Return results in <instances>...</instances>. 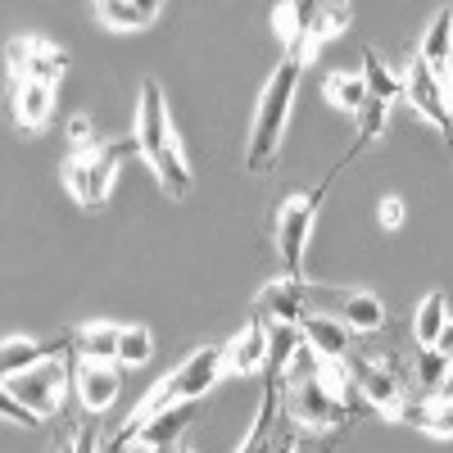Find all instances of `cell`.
Instances as JSON below:
<instances>
[{
    "instance_id": "obj_1",
    "label": "cell",
    "mask_w": 453,
    "mask_h": 453,
    "mask_svg": "<svg viewBox=\"0 0 453 453\" xmlns=\"http://www.w3.org/2000/svg\"><path fill=\"white\" fill-rule=\"evenodd\" d=\"M136 136H141V150L150 168H155L159 186L168 200H186L191 196V168L181 159V145L173 136V123H168V100H164V87L155 78L141 82V109H136Z\"/></svg>"
},
{
    "instance_id": "obj_2",
    "label": "cell",
    "mask_w": 453,
    "mask_h": 453,
    "mask_svg": "<svg viewBox=\"0 0 453 453\" xmlns=\"http://www.w3.org/2000/svg\"><path fill=\"white\" fill-rule=\"evenodd\" d=\"M299 78H304V55H286L277 64V73L268 78V87H263L258 109H254V127H250V145H245V168L250 173H268L277 164L281 132H286V119H290Z\"/></svg>"
},
{
    "instance_id": "obj_3",
    "label": "cell",
    "mask_w": 453,
    "mask_h": 453,
    "mask_svg": "<svg viewBox=\"0 0 453 453\" xmlns=\"http://www.w3.org/2000/svg\"><path fill=\"white\" fill-rule=\"evenodd\" d=\"M222 372H226V345H200L173 376H164V381L145 395V403L127 418V426H145L150 418H159V412H168L177 403H200L222 381Z\"/></svg>"
},
{
    "instance_id": "obj_4",
    "label": "cell",
    "mask_w": 453,
    "mask_h": 453,
    "mask_svg": "<svg viewBox=\"0 0 453 453\" xmlns=\"http://www.w3.org/2000/svg\"><path fill=\"white\" fill-rule=\"evenodd\" d=\"M127 159H145L136 132L119 136V141H100L96 150H87V155H73L68 168H64V186H68L73 200H78L87 213H100L109 191H113V177H119V168Z\"/></svg>"
},
{
    "instance_id": "obj_5",
    "label": "cell",
    "mask_w": 453,
    "mask_h": 453,
    "mask_svg": "<svg viewBox=\"0 0 453 453\" xmlns=\"http://www.w3.org/2000/svg\"><path fill=\"white\" fill-rule=\"evenodd\" d=\"M335 173L340 168L326 173V181L313 196H290L277 209V254H281V277H290V281H304V254H309V241H313V218H318L322 196L331 191Z\"/></svg>"
},
{
    "instance_id": "obj_6",
    "label": "cell",
    "mask_w": 453,
    "mask_h": 453,
    "mask_svg": "<svg viewBox=\"0 0 453 453\" xmlns=\"http://www.w3.org/2000/svg\"><path fill=\"white\" fill-rule=\"evenodd\" d=\"M354 367V386L367 399V408L386 412V418H399L408 390H412V376L403 372V363H363V358H345Z\"/></svg>"
},
{
    "instance_id": "obj_7",
    "label": "cell",
    "mask_w": 453,
    "mask_h": 453,
    "mask_svg": "<svg viewBox=\"0 0 453 453\" xmlns=\"http://www.w3.org/2000/svg\"><path fill=\"white\" fill-rule=\"evenodd\" d=\"M5 390H10L19 403H27L42 422L55 418V412L64 408V395H68V354H64V358H50V363H42V367H32V372H23V376H10Z\"/></svg>"
},
{
    "instance_id": "obj_8",
    "label": "cell",
    "mask_w": 453,
    "mask_h": 453,
    "mask_svg": "<svg viewBox=\"0 0 453 453\" xmlns=\"http://www.w3.org/2000/svg\"><path fill=\"white\" fill-rule=\"evenodd\" d=\"M286 418L299 431H331L335 422H345V403H340L322 376H304V381H286Z\"/></svg>"
},
{
    "instance_id": "obj_9",
    "label": "cell",
    "mask_w": 453,
    "mask_h": 453,
    "mask_svg": "<svg viewBox=\"0 0 453 453\" xmlns=\"http://www.w3.org/2000/svg\"><path fill=\"white\" fill-rule=\"evenodd\" d=\"M403 96H408V104L418 109L426 123H435V127L444 132V141H449V150H453V109H449V96H444V87L435 82V73H431V64H426L422 55L408 64Z\"/></svg>"
},
{
    "instance_id": "obj_10",
    "label": "cell",
    "mask_w": 453,
    "mask_h": 453,
    "mask_svg": "<svg viewBox=\"0 0 453 453\" xmlns=\"http://www.w3.org/2000/svg\"><path fill=\"white\" fill-rule=\"evenodd\" d=\"M10 73L14 82H59L64 68H68V55L59 46H50L46 36H19V42H10Z\"/></svg>"
},
{
    "instance_id": "obj_11",
    "label": "cell",
    "mask_w": 453,
    "mask_h": 453,
    "mask_svg": "<svg viewBox=\"0 0 453 453\" xmlns=\"http://www.w3.org/2000/svg\"><path fill=\"white\" fill-rule=\"evenodd\" d=\"M254 313L263 322H304L309 318V304H304V281H290V277H277L258 290L254 299Z\"/></svg>"
},
{
    "instance_id": "obj_12",
    "label": "cell",
    "mask_w": 453,
    "mask_h": 453,
    "mask_svg": "<svg viewBox=\"0 0 453 453\" xmlns=\"http://www.w3.org/2000/svg\"><path fill=\"white\" fill-rule=\"evenodd\" d=\"M68 354V335L59 340H32V335H10L5 345H0V367H5V381L10 376H23L32 367H42L50 358H64Z\"/></svg>"
},
{
    "instance_id": "obj_13",
    "label": "cell",
    "mask_w": 453,
    "mask_h": 453,
    "mask_svg": "<svg viewBox=\"0 0 453 453\" xmlns=\"http://www.w3.org/2000/svg\"><path fill=\"white\" fill-rule=\"evenodd\" d=\"M263 367H268V322H263L258 313H250L245 331H236L232 345H226V372L254 376Z\"/></svg>"
},
{
    "instance_id": "obj_14",
    "label": "cell",
    "mask_w": 453,
    "mask_h": 453,
    "mask_svg": "<svg viewBox=\"0 0 453 453\" xmlns=\"http://www.w3.org/2000/svg\"><path fill=\"white\" fill-rule=\"evenodd\" d=\"M304 345L322 358V363H345L349 358V326L331 318V313H309L304 322Z\"/></svg>"
},
{
    "instance_id": "obj_15",
    "label": "cell",
    "mask_w": 453,
    "mask_h": 453,
    "mask_svg": "<svg viewBox=\"0 0 453 453\" xmlns=\"http://www.w3.org/2000/svg\"><path fill=\"white\" fill-rule=\"evenodd\" d=\"M73 381H78V395H82L87 412H96V418L113 399H119V367H113V363H87L82 358V367H78Z\"/></svg>"
},
{
    "instance_id": "obj_16",
    "label": "cell",
    "mask_w": 453,
    "mask_h": 453,
    "mask_svg": "<svg viewBox=\"0 0 453 453\" xmlns=\"http://www.w3.org/2000/svg\"><path fill=\"white\" fill-rule=\"evenodd\" d=\"M164 5L159 0H100L96 5V19L113 32H141L150 23H159Z\"/></svg>"
},
{
    "instance_id": "obj_17",
    "label": "cell",
    "mask_w": 453,
    "mask_h": 453,
    "mask_svg": "<svg viewBox=\"0 0 453 453\" xmlns=\"http://www.w3.org/2000/svg\"><path fill=\"white\" fill-rule=\"evenodd\" d=\"M50 109H55V87L50 82H19L14 113H19V127L23 132H42L50 123Z\"/></svg>"
},
{
    "instance_id": "obj_18",
    "label": "cell",
    "mask_w": 453,
    "mask_h": 453,
    "mask_svg": "<svg viewBox=\"0 0 453 453\" xmlns=\"http://www.w3.org/2000/svg\"><path fill=\"white\" fill-rule=\"evenodd\" d=\"M119 340H123V326L87 322V326L73 331V349H78L87 363H119Z\"/></svg>"
},
{
    "instance_id": "obj_19",
    "label": "cell",
    "mask_w": 453,
    "mask_h": 453,
    "mask_svg": "<svg viewBox=\"0 0 453 453\" xmlns=\"http://www.w3.org/2000/svg\"><path fill=\"white\" fill-rule=\"evenodd\" d=\"M340 322H345L349 331H381L386 326V309L381 299L367 295V290H345V299H340Z\"/></svg>"
},
{
    "instance_id": "obj_20",
    "label": "cell",
    "mask_w": 453,
    "mask_h": 453,
    "mask_svg": "<svg viewBox=\"0 0 453 453\" xmlns=\"http://www.w3.org/2000/svg\"><path fill=\"white\" fill-rule=\"evenodd\" d=\"M304 349V326H295V322H268V367L277 376L290 372L295 354Z\"/></svg>"
},
{
    "instance_id": "obj_21",
    "label": "cell",
    "mask_w": 453,
    "mask_h": 453,
    "mask_svg": "<svg viewBox=\"0 0 453 453\" xmlns=\"http://www.w3.org/2000/svg\"><path fill=\"white\" fill-rule=\"evenodd\" d=\"M322 91H326V100H331L335 109H345L349 119H358L363 104L372 100V91H367V82H363V73H331Z\"/></svg>"
},
{
    "instance_id": "obj_22",
    "label": "cell",
    "mask_w": 453,
    "mask_h": 453,
    "mask_svg": "<svg viewBox=\"0 0 453 453\" xmlns=\"http://www.w3.org/2000/svg\"><path fill=\"white\" fill-rule=\"evenodd\" d=\"M444 372H449V358L435 345H422L418 358H412V390H418L422 399H435L440 386H444Z\"/></svg>"
},
{
    "instance_id": "obj_23",
    "label": "cell",
    "mask_w": 453,
    "mask_h": 453,
    "mask_svg": "<svg viewBox=\"0 0 453 453\" xmlns=\"http://www.w3.org/2000/svg\"><path fill=\"white\" fill-rule=\"evenodd\" d=\"M349 23H354V10L349 5H313L309 10V50H318L322 42L340 36Z\"/></svg>"
},
{
    "instance_id": "obj_24",
    "label": "cell",
    "mask_w": 453,
    "mask_h": 453,
    "mask_svg": "<svg viewBox=\"0 0 453 453\" xmlns=\"http://www.w3.org/2000/svg\"><path fill=\"white\" fill-rule=\"evenodd\" d=\"M449 326V304H444V290H431L422 304H418V318H412V331H418V345H435L440 331Z\"/></svg>"
},
{
    "instance_id": "obj_25",
    "label": "cell",
    "mask_w": 453,
    "mask_h": 453,
    "mask_svg": "<svg viewBox=\"0 0 453 453\" xmlns=\"http://www.w3.org/2000/svg\"><path fill=\"white\" fill-rule=\"evenodd\" d=\"M363 82H367L372 100H386V104H390L395 96H403V82L386 68V59L376 55V50H363Z\"/></svg>"
},
{
    "instance_id": "obj_26",
    "label": "cell",
    "mask_w": 453,
    "mask_h": 453,
    "mask_svg": "<svg viewBox=\"0 0 453 453\" xmlns=\"http://www.w3.org/2000/svg\"><path fill=\"white\" fill-rule=\"evenodd\" d=\"M150 354H155V335H150V326H123L119 363L123 367H141V363H150Z\"/></svg>"
},
{
    "instance_id": "obj_27",
    "label": "cell",
    "mask_w": 453,
    "mask_h": 453,
    "mask_svg": "<svg viewBox=\"0 0 453 453\" xmlns=\"http://www.w3.org/2000/svg\"><path fill=\"white\" fill-rule=\"evenodd\" d=\"M68 141L78 145V155H87V150L100 145L96 132H91V119H87V113H73V119H68Z\"/></svg>"
},
{
    "instance_id": "obj_28",
    "label": "cell",
    "mask_w": 453,
    "mask_h": 453,
    "mask_svg": "<svg viewBox=\"0 0 453 453\" xmlns=\"http://www.w3.org/2000/svg\"><path fill=\"white\" fill-rule=\"evenodd\" d=\"M0 412H5V418L14 422V426H42V418H36V412L27 408V403H19L10 390L5 395H0Z\"/></svg>"
},
{
    "instance_id": "obj_29",
    "label": "cell",
    "mask_w": 453,
    "mask_h": 453,
    "mask_svg": "<svg viewBox=\"0 0 453 453\" xmlns=\"http://www.w3.org/2000/svg\"><path fill=\"white\" fill-rule=\"evenodd\" d=\"M426 431H431L435 440H453V399H444V403H435V408H431Z\"/></svg>"
},
{
    "instance_id": "obj_30",
    "label": "cell",
    "mask_w": 453,
    "mask_h": 453,
    "mask_svg": "<svg viewBox=\"0 0 453 453\" xmlns=\"http://www.w3.org/2000/svg\"><path fill=\"white\" fill-rule=\"evenodd\" d=\"M73 453H100V422H96V412L78 426V435H73Z\"/></svg>"
},
{
    "instance_id": "obj_31",
    "label": "cell",
    "mask_w": 453,
    "mask_h": 453,
    "mask_svg": "<svg viewBox=\"0 0 453 453\" xmlns=\"http://www.w3.org/2000/svg\"><path fill=\"white\" fill-rule=\"evenodd\" d=\"M376 218H381V226H390V232H395V226H403V200L399 196H386L381 204H376Z\"/></svg>"
},
{
    "instance_id": "obj_32",
    "label": "cell",
    "mask_w": 453,
    "mask_h": 453,
    "mask_svg": "<svg viewBox=\"0 0 453 453\" xmlns=\"http://www.w3.org/2000/svg\"><path fill=\"white\" fill-rule=\"evenodd\" d=\"M435 349H440L444 358H453V318H449V326L440 331V340H435Z\"/></svg>"
},
{
    "instance_id": "obj_33",
    "label": "cell",
    "mask_w": 453,
    "mask_h": 453,
    "mask_svg": "<svg viewBox=\"0 0 453 453\" xmlns=\"http://www.w3.org/2000/svg\"><path fill=\"white\" fill-rule=\"evenodd\" d=\"M444 399H453V358H449V372H444V386H440L435 403H444Z\"/></svg>"
},
{
    "instance_id": "obj_34",
    "label": "cell",
    "mask_w": 453,
    "mask_h": 453,
    "mask_svg": "<svg viewBox=\"0 0 453 453\" xmlns=\"http://www.w3.org/2000/svg\"><path fill=\"white\" fill-rule=\"evenodd\" d=\"M123 453H155V449H145V444H127Z\"/></svg>"
},
{
    "instance_id": "obj_35",
    "label": "cell",
    "mask_w": 453,
    "mask_h": 453,
    "mask_svg": "<svg viewBox=\"0 0 453 453\" xmlns=\"http://www.w3.org/2000/svg\"><path fill=\"white\" fill-rule=\"evenodd\" d=\"M55 453H73V444H55Z\"/></svg>"
},
{
    "instance_id": "obj_36",
    "label": "cell",
    "mask_w": 453,
    "mask_h": 453,
    "mask_svg": "<svg viewBox=\"0 0 453 453\" xmlns=\"http://www.w3.org/2000/svg\"><path fill=\"white\" fill-rule=\"evenodd\" d=\"M177 453H196V449H191V444H177Z\"/></svg>"
},
{
    "instance_id": "obj_37",
    "label": "cell",
    "mask_w": 453,
    "mask_h": 453,
    "mask_svg": "<svg viewBox=\"0 0 453 453\" xmlns=\"http://www.w3.org/2000/svg\"><path fill=\"white\" fill-rule=\"evenodd\" d=\"M449 68H453V42H449Z\"/></svg>"
}]
</instances>
